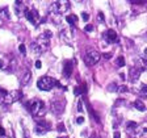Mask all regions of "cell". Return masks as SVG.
Instances as JSON below:
<instances>
[{
    "instance_id": "obj_1",
    "label": "cell",
    "mask_w": 147,
    "mask_h": 138,
    "mask_svg": "<svg viewBox=\"0 0 147 138\" xmlns=\"http://www.w3.org/2000/svg\"><path fill=\"white\" fill-rule=\"evenodd\" d=\"M26 107H28L29 112L36 117H41L44 116L46 109H45V103L42 100H38V99H33L30 100L28 104H26Z\"/></svg>"
},
{
    "instance_id": "obj_2",
    "label": "cell",
    "mask_w": 147,
    "mask_h": 138,
    "mask_svg": "<svg viewBox=\"0 0 147 138\" xmlns=\"http://www.w3.org/2000/svg\"><path fill=\"white\" fill-rule=\"evenodd\" d=\"M21 97V92L20 91H5L3 88H0V101L5 105H9V104L17 101Z\"/></svg>"
},
{
    "instance_id": "obj_3",
    "label": "cell",
    "mask_w": 147,
    "mask_h": 138,
    "mask_svg": "<svg viewBox=\"0 0 147 138\" xmlns=\"http://www.w3.org/2000/svg\"><path fill=\"white\" fill-rule=\"evenodd\" d=\"M55 85L56 87H62L58 80L50 78V76H42V78L38 79V82H37V87L40 88L41 91H50Z\"/></svg>"
},
{
    "instance_id": "obj_4",
    "label": "cell",
    "mask_w": 147,
    "mask_h": 138,
    "mask_svg": "<svg viewBox=\"0 0 147 138\" xmlns=\"http://www.w3.org/2000/svg\"><path fill=\"white\" fill-rule=\"evenodd\" d=\"M100 53L97 50H95V49H89V50H87V53H85L84 55V62L87 63L88 66H93V65H96L99 61H100Z\"/></svg>"
},
{
    "instance_id": "obj_5",
    "label": "cell",
    "mask_w": 147,
    "mask_h": 138,
    "mask_svg": "<svg viewBox=\"0 0 147 138\" xmlns=\"http://www.w3.org/2000/svg\"><path fill=\"white\" fill-rule=\"evenodd\" d=\"M70 8V1H53L50 5V12L63 13Z\"/></svg>"
},
{
    "instance_id": "obj_6",
    "label": "cell",
    "mask_w": 147,
    "mask_h": 138,
    "mask_svg": "<svg viewBox=\"0 0 147 138\" xmlns=\"http://www.w3.org/2000/svg\"><path fill=\"white\" fill-rule=\"evenodd\" d=\"M50 130V124L46 123L45 120H40L38 121V124L36 125V133L37 134H45V133H47Z\"/></svg>"
},
{
    "instance_id": "obj_7",
    "label": "cell",
    "mask_w": 147,
    "mask_h": 138,
    "mask_svg": "<svg viewBox=\"0 0 147 138\" xmlns=\"http://www.w3.org/2000/svg\"><path fill=\"white\" fill-rule=\"evenodd\" d=\"M104 38H105V41L108 44H114V42L118 41V36H117L116 30H113V29H108L105 33H104Z\"/></svg>"
},
{
    "instance_id": "obj_8",
    "label": "cell",
    "mask_w": 147,
    "mask_h": 138,
    "mask_svg": "<svg viewBox=\"0 0 147 138\" xmlns=\"http://www.w3.org/2000/svg\"><path fill=\"white\" fill-rule=\"evenodd\" d=\"M25 16H26V19H28V21H29V22H32V24H34V25L37 24L38 17H40L36 9H26Z\"/></svg>"
},
{
    "instance_id": "obj_9",
    "label": "cell",
    "mask_w": 147,
    "mask_h": 138,
    "mask_svg": "<svg viewBox=\"0 0 147 138\" xmlns=\"http://www.w3.org/2000/svg\"><path fill=\"white\" fill-rule=\"evenodd\" d=\"M72 69H74V61H66L63 66V75L66 78H70L72 74Z\"/></svg>"
},
{
    "instance_id": "obj_10",
    "label": "cell",
    "mask_w": 147,
    "mask_h": 138,
    "mask_svg": "<svg viewBox=\"0 0 147 138\" xmlns=\"http://www.w3.org/2000/svg\"><path fill=\"white\" fill-rule=\"evenodd\" d=\"M143 70L144 69H141V67H132V69H130V72H129L130 80H132V82L138 80V78H139V75H141V72L143 71Z\"/></svg>"
},
{
    "instance_id": "obj_11",
    "label": "cell",
    "mask_w": 147,
    "mask_h": 138,
    "mask_svg": "<svg viewBox=\"0 0 147 138\" xmlns=\"http://www.w3.org/2000/svg\"><path fill=\"white\" fill-rule=\"evenodd\" d=\"M30 50L33 51L36 55H40V54L42 53V47L40 46V44H37V42H33V44L30 45Z\"/></svg>"
},
{
    "instance_id": "obj_12",
    "label": "cell",
    "mask_w": 147,
    "mask_h": 138,
    "mask_svg": "<svg viewBox=\"0 0 147 138\" xmlns=\"http://www.w3.org/2000/svg\"><path fill=\"white\" fill-rule=\"evenodd\" d=\"M133 105H134V108H137L139 112H144V110H146V107H144V104L142 103L141 100H135Z\"/></svg>"
},
{
    "instance_id": "obj_13",
    "label": "cell",
    "mask_w": 147,
    "mask_h": 138,
    "mask_svg": "<svg viewBox=\"0 0 147 138\" xmlns=\"http://www.w3.org/2000/svg\"><path fill=\"white\" fill-rule=\"evenodd\" d=\"M85 91H87L85 85H83V87H75V88H74V94H75L76 96H79V95H81V94H84Z\"/></svg>"
},
{
    "instance_id": "obj_14",
    "label": "cell",
    "mask_w": 147,
    "mask_h": 138,
    "mask_svg": "<svg viewBox=\"0 0 147 138\" xmlns=\"http://www.w3.org/2000/svg\"><path fill=\"white\" fill-rule=\"evenodd\" d=\"M126 129H128V130H137L138 124L133 123V121H129V123H126Z\"/></svg>"
},
{
    "instance_id": "obj_15",
    "label": "cell",
    "mask_w": 147,
    "mask_h": 138,
    "mask_svg": "<svg viewBox=\"0 0 147 138\" xmlns=\"http://www.w3.org/2000/svg\"><path fill=\"white\" fill-rule=\"evenodd\" d=\"M30 76H32V74H30L29 71H26V72H25V75L22 76V79H21V84H22V85L28 84V82H29V79H30Z\"/></svg>"
},
{
    "instance_id": "obj_16",
    "label": "cell",
    "mask_w": 147,
    "mask_h": 138,
    "mask_svg": "<svg viewBox=\"0 0 147 138\" xmlns=\"http://www.w3.org/2000/svg\"><path fill=\"white\" fill-rule=\"evenodd\" d=\"M51 107H54V112L55 113H60L63 110V105L62 104H55V103H51Z\"/></svg>"
},
{
    "instance_id": "obj_17",
    "label": "cell",
    "mask_w": 147,
    "mask_h": 138,
    "mask_svg": "<svg viewBox=\"0 0 147 138\" xmlns=\"http://www.w3.org/2000/svg\"><path fill=\"white\" fill-rule=\"evenodd\" d=\"M116 66H118V67H124L125 66V58L122 55H119L118 58L116 59Z\"/></svg>"
},
{
    "instance_id": "obj_18",
    "label": "cell",
    "mask_w": 147,
    "mask_h": 138,
    "mask_svg": "<svg viewBox=\"0 0 147 138\" xmlns=\"http://www.w3.org/2000/svg\"><path fill=\"white\" fill-rule=\"evenodd\" d=\"M139 95H141L142 97H146L147 99V84H143L141 87V91H139Z\"/></svg>"
},
{
    "instance_id": "obj_19",
    "label": "cell",
    "mask_w": 147,
    "mask_h": 138,
    "mask_svg": "<svg viewBox=\"0 0 147 138\" xmlns=\"http://www.w3.org/2000/svg\"><path fill=\"white\" fill-rule=\"evenodd\" d=\"M76 20H78V17H76L75 15H74V16L71 15V16H67V17H66V21L68 22V24H75Z\"/></svg>"
},
{
    "instance_id": "obj_20",
    "label": "cell",
    "mask_w": 147,
    "mask_h": 138,
    "mask_svg": "<svg viewBox=\"0 0 147 138\" xmlns=\"http://www.w3.org/2000/svg\"><path fill=\"white\" fill-rule=\"evenodd\" d=\"M19 50H20V53H21L22 54V55H25V54H26V47H25V45H20V46H19Z\"/></svg>"
},
{
    "instance_id": "obj_21",
    "label": "cell",
    "mask_w": 147,
    "mask_h": 138,
    "mask_svg": "<svg viewBox=\"0 0 147 138\" xmlns=\"http://www.w3.org/2000/svg\"><path fill=\"white\" fill-rule=\"evenodd\" d=\"M81 19H83V21H88L89 20V15L87 12H83L81 13Z\"/></svg>"
},
{
    "instance_id": "obj_22",
    "label": "cell",
    "mask_w": 147,
    "mask_h": 138,
    "mask_svg": "<svg viewBox=\"0 0 147 138\" xmlns=\"http://www.w3.org/2000/svg\"><path fill=\"white\" fill-rule=\"evenodd\" d=\"M109 91H118V87H117V84H114V83H112V84L109 85V88H108Z\"/></svg>"
},
{
    "instance_id": "obj_23",
    "label": "cell",
    "mask_w": 147,
    "mask_h": 138,
    "mask_svg": "<svg viewBox=\"0 0 147 138\" xmlns=\"http://www.w3.org/2000/svg\"><path fill=\"white\" fill-rule=\"evenodd\" d=\"M66 130V126H64V124H58V132H64Z\"/></svg>"
},
{
    "instance_id": "obj_24",
    "label": "cell",
    "mask_w": 147,
    "mask_h": 138,
    "mask_svg": "<svg viewBox=\"0 0 147 138\" xmlns=\"http://www.w3.org/2000/svg\"><path fill=\"white\" fill-rule=\"evenodd\" d=\"M76 123H78L79 124V125H80V124H83V123H84V117H78V120H76Z\"/></svg>"
},
{
    "instance_id": "obj_25",
    "label": "cell",
    "mask_w": 147,
    "mask_h": 138,
    "mask_svg": "<svg viewBox=\"0 0 147 138\" xmlns=\"http://www.w3.org/2000/svg\"><path fill=\"white\" fill-rule=\"evenodd\" d=\"M118 91L119 92H126L128 91V87H126V85H121V88H118Z\"/></svg>"
},
{
    "instance_id": "obj_26",
    "label": "cell",
    "mask_w": 147,
    "mask_h": 138,
    "mask_svg": "<svg viewBox=\"0 0 147 138\" xmlns=\"http://www.w3.org/2000/svg\"><path fill=\"white\" fill-rule=\"evenodd\" d=\"M93 30V25H87L85 26V32H92Z\"/></svg>"
},
{
    "instance_id": "obj_27",
    "label": "cell",
    "mask_w": 147,
    "mask_h": 138,
    "mask_svg": "<svg viewBox=\"0 0 147 138\" xmlns=\"http://www.w3.org/2000/svg\"><path fill=\"white\" fill-rule=\"evenodd\" d=\"M78 110H79V112H81V110H83V103H81V101H79V104H78Z\"/></svg>"
},
{
    "instance_id": "obj_28",
    "label": "cell",
    "mask_w": 147,
    "mask_h": 138,
    "mask_svg": "<svg viewBox=\"0 0 147 138\" xmlns=\"http://www.w3.org/2000/svg\"><path fill=\"white\" fill-rule=\"evenodd\" d=\"M1 16H3L4 19H8V17H9V16L7 15V9H3V12H1Z\"/></svg>"
},
{
    "instance_id": "obj_29",
    "label": "cell",
    "mask_w": 147,
    "mask_h": 138,
    "mask_svg": "<svg viewBox=\"0 0 147 138\" xmlns=\"http://www.w3.org/2000/svg\"><path fill=\"white\" fill-rule=\"evenodd\" d=\"M36 67H37V69H41V67H42V63H41V61H37V62H36Z\"/></svg>"
},
{
    "instance_id": "obj_30",
    "label": "cell",
    "mask_w": 147,
    "mask_h": 138,
    "mask_svg": "<svg viewBox=\"0 0 147 138\" xmlns=\"http://www.w3.org/2000/svg\"><path fill=\"white\" fill-rule=\"evenodd\" d=\"M130 3H134V4H144V3H147V1H134V0H132Z\"/></svg>"
},
{
    "instance_id": "obj_31",
    "label": "cell",
    "mask_w": 147,
    "mask_h": 138,
    "mask_svg": "<svg viewBox=\"0 0 147 138\" xmlns=\"http://www.w3.org/2000/svg\"><path fill=\"white\" fill-rule=\"evenodd\" d=\"M110 57H112V54H110V53L104 54V58H107V59H110Z\"/></svg>"
},
{
    "instance_id": "obj_32",
    "label": "cell",
    "mask_w": 147,
    "mask_h": 138,
    "mask_svg": "<svg viewBox=\"0 0 147 138\" xmlns=\"http://www.w3.org/2000/svg\"><path fill=\"white\" fill-rule=\"evenodd\" d=\"M113 138H121V134H119L118 132H116L114 133V135H113Z\"/></svg>"
},
{
    "instance_id": "obj_33",
    "label": "cell",
    "mask_w": 147,
    "mask_h": 138,
    "mask_svg": "<svg viewBox=\"0 0 147 138\" xmlns=\"http://www.w3.org/2000/svg\"><path fill=\"white\" fill-rule=\"evenodd\" d=\"M0 69H4V62L3 61H0Z\"/></svg>"
},
{
    "instance_id": "obj_34",
    "label": "cell",
    "mask_w": 147,
    "mask_h": 138,
    "mask_svg": "<svg viewBox=\"0 0 147 138\" xmlns=\"http://www.w3.org/2000/svg\"><path fill=\"white\" fill-rule=\"evenodd\" d=\"M58 138H68V137H67V135H59Z\"/></svg>"
},
{
    "instance_id": "obj_35",
    "label": "cell",
    "mask_w": 147,
    "mask_h": 138,
    "mask_svg": "<svg viewBox=\"0 0 147 138\" xmlns=\"http://www.w3.org/2000/svg\"><path fill=\"white\" fill-rule=\"evenodd\" d=\"M0 138H9V137H5V135H0Z\"/></svg>"
},
{
    "instance_id": "obj_36",
    "label": "cell",
    "mask_w": 147,
    "mask_h": 138,
    "mask_svg": "<svg viewBox=\"0 0 147 138\" xmlns=\"http://www.w3.org/2000/svg\"><path fill=\"white\" fill-rule=\"evenodd\" d=\"M144 55L147 57V49H144Z\"/></svg>"
}]
</instances>
